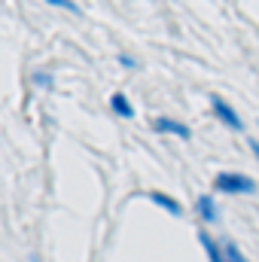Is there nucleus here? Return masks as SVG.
<instances>
[{"label":"nucleus","instance_id":"1a4fd4ad","mask_svg":"<svg viewBox=\"0 0 259 262\" xmlns=\"http://www.w3.org/2000/svg\"><path fill=\"white\" fill-rule=\"evenodd\" d=\"M34 82H37L40 89H52V85H55V79H52L49 70H34Z\"/></svg>","mask_w":259,"mask_h":262},{"label":"nucleus","instance_id":"0eeeda50","mask_svg":"<svg viewBox=\"0 0 259 262\" xmlns=\"http://www.w3.org/2000/svg\"><path fill=\"white\" fill-rule=\"evenodd\" d=\"M146 198H149L153 204H159L162 210H168L171 216H183V207H180V201H177V198L165 195V192H149V195H146Z\"/></svg>","mask_w":259,"mask_h":262},{"label":"nucleus","instance_id":"6e6552de","mask_svg":"<svg viewBox=\"0 0 259 262\" xmlns=\"http://www.w3.org/2000/svg\"><path fill=\"white\" fill-rule=\"evenodd\" d=\"M223 253H226V262H250L244 253H241V247H238L232 238H226V241H223Z\"/></svg>","mask_w":259,"mask_h":262},{"label":"nucleus","instance_id":"39448f33","mask_svg":"<svg viewBox=\"0 0 259 262\" xmlns=\"http://www.w3.org/2000/svg\"><path fill=\"white\" fill-rule=\"evenodd\" d=\"M198 244L204 247V253H207V259H210V262H226L223 247H220V244H217V241L207 235V229H201V232H198Z\"/></svg>","mask_w":259,"mask_h":262},{"label":"nucleus","instance_id":"f8f14e48","mask_svg":"<svg viewBox=\"0 0 259 262\" xmlns=\"http://www.w3.org/2000/svg\"><path fill=\"white\" fill-rule=\"evenodd\" d=\"M119 64H122V67H134V58H128V55H119Z\"/></svg>","mask_w":259,"mask_h":262},{"label":"nucleus","instance_id":"9d476101","mask_svg":"<svg viewBox=\"0 0 259 262\" xmlns=\"http://www.w3.org/2000/svg\"><path fill=\"white\" fill-rule=\"evenodd\" d=\"M49 6H55V9H67V12H73V15H79L82 9H79V3H73V0H49Z\"/></svg>","mask_w":259,"mask_h":262},{"label":"nucleus","instance_id":"f257e3e1","mask_svg":"<svg viewBox=\"0 0 259 262\" xmlns=\"http://www.w3.org/2000/svg\"><path fill=\"white\" fill-rule=\"evenodd\" d=\"M213 189L223 195H253L256 192V180L241 174V171H220L213 177Z\"/></svg>","mask_w":259,"mask_h":262},{"label":"nucleus","instance_id":"f03ea898","mask_svg":"<svg viewBox=\"0 0 259 262\" xmlns=\"http://www.w3.org/2000/svg\"><path fill=\"white\" fill-rule=\"evenodd\" d=\"M210 107H213V116L226 125V128L232 131H244V122H241V116L235 113V107L232 104H226L220 95H210Z\"/></svg>","mask_w":259,"mask_h":262},{"label":"nucleus","instance_id":"9b49d317","mask_svg":"<svg viewBox=\"0 0 259 262\" xmlns=\"http://www.w3.org/2000/svg\"><path fill=\"white\" fill-rule=\"evenodd\" d=\"M247 146H250V152L256 156V162H259V140L256 137H247Z\"/></svg>","mask_w":259,"mask_h":262},{"label":"nucleus","instance_id":"20e7f679","mask_svg":"<svg viewBox=\"0 0 259 262\" xmlns=\"http://www.w3.org/2000/svg\"><path fill=\"white\" fill-rule=\"evenodd\" d=\"M195 213L207 223V226H213L217 220H220V213H217V204H213V198L210 195H198L195 198Z\"/></svg>","mask_w":259,"mask_h":262},{"label":"nucleus","instance_id":"423d86ee","mask_svg":"<svg viewBox=\"0 0 259 262\" xmlns=\"http://www.w3.org/2000/svg\"><path fill=\"white\" fill-rule=\"evenodd\" d=\"M110 110L116 116H122V119H134V107H131V101L125 98V92H113L110 95Z\"/></svg>","mask_w":259,"mask_h":262},{"label":"nucleus","instance_id":"7ed1b4c3","mask_svg":"<svg viewBox=\"0 0 259 262\" xmlns=\"http://www.w3.org/2000/svg\"><path fill=\"white\" fill-rule=\"evenodd\" d=\"M153 128L159 131V134H174V137H189L192 131H189V125H183L180 119H171V116H159V119H153Z\"/></svg>","mask_w":259,"mask_h":262}]
</instances>
